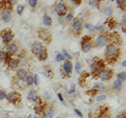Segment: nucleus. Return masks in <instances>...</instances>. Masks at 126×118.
I'll use <instances>...</instances> for the list:
<instances>
[{"label":"nucleus","mask_w":126,"mask_h":118,"mask_svg":"<svg viewBox=\"0 0 126 118\" xmlns=\"http://www.w3.org/2000/svg\"><path fill=\"white\" fill-rule=\"evenodd\" d=\"M105 24L108 26L109 29H115L116 26H117V22H116V20H115V19H113L112 17H109V18L107 19V21L105 22Z\"/></svg>","instance_id":"19"},{"label":"nucleus","mask_w":126,"mask_h":118,"mask_svg":"<svg viewBox=\"0 0 126 118\" xmlns=\"http://www.w3.org/2000/svg\"><path fill=\"white\" fill-rule=\"evenodd\" d=\"M109 43V36L107 34H100L99 36L96 38L94 40V46L97 47H103L105 45H107Z\"/></svg>","instance_id":"4"},{"label":"nucleus","mask_w":126,"mask_h":118,"mask_svg":"<svg viewBox=\"0 0 126 118\" xmlns=\"http://www.w3.org/2000/svg\"><path fill=\"white\" fill-rule=\"evenodd\" d=\"M59 1H62V0H59Z\"/></svg>","instance_id":"52"},{"label":"nucleus","mask_w":126,"mask_h":118,"mask_svg":"<svg viewBox=\"0 0 126 118\" xmlns=\"http://www.w3.org/2000/svg\"><path fill=\"white\" fill-rule=\"evenodd\" d=\"M34 85H35V86H38V85H39V77H38V74H35V75H34Z\"/></svg>","instance_id":"40"},{"label":"nucleus","mask_w":126,"mask_h":118,"mask_svg":"<svg viewBox=\"0 0 126 118\" xmlns=\"http://www.w3.org/2000/svg\"><path fill=\"white\" fill-rule=\"evenodd\" d=\"M44 73H45V75L48 77V78H52V77H53V71H52L50 69H46Z\"/></svg>","instance_id":"35"},{"label":"nucleus","mask_w":126,"mask_h":118,"mask_svg":"<svg viewBox=\"0 0 126 118\" xmlns=\"http://www.w3.org/2000/svg\"><path fill=\"white\" fill-rule=\"evenodd\" d=\"M105 68V61L102 60V59H94V61L92 63V65H90V72L94 75H96V74L100 71L101 69Z\"/></svg>","instance_id":"2"},{"label":"nucleus","mask_w":126,"mask_h":118,"mask_svg":"<svg viewBox=\"0 0 126 118\" xmlns=\"http://www.w3.org/2000/svg\"><path fill=\"white\" fill-rule=\"evenodd\" d=\"M43 24H44V26H46V27H49V26H52V24H53V19H52V17L50 16H48V15H44L43 16Z\"/></svg>","instance_id":"20"},{"label":"nucleus","mask_w":126,"mask_h":118,"mask_svg":"<svg viewBox=\"0 0 126 118\" xmlns=\"http://www.w3.org/2000/svg\"><path fill=\"white\" fill-rule=\"evenodd\" d=\"M113 89H115L116 91H121L122 90V83L118 80V78L113 82Z\"/></svg>","instance_id":"25"},{"label":"nucleus","mask_w":126,"mask_h":118,"mask_svg":"<svg viewBox=\"0 0 126 118\" xmlns=\"http://www.w3.org/2000/svg\"><path fill=\"white\" fill-rule=\"evenodd\" d=\"M121 26H122V30H123V33H125V26H126V19H125V16H123V18H122Z\"/></svg>","instance_id":"33"},{"label":"nucleus","mask_w":126,"mask_h":118,"mask_svg":"<svg viewBox=\"0 0 126 118\" xmlns=\"http://www.w3.org/2000/svg\"><path fill=\"white\" fill-rule=\"evenodd\" d=\"M103 13H104V15L105 16H107V17H111V15H112V13H113V10L111 9V7H105L104 9V11H103Z\"/></svg>","instance_id":"26"},{"label":"nucleus","mask_w":126,"mask_h":118,"mask_svg":"<svg viewBox=\"0 0 126 118\" xmlns=\"http://www.w3.org/2000/svg\"><path fill=\"white\" fill-rule=\"evenodd\" d=\"M6 64H7V67H9L10 69H16V68H18L19 64H20V62H19V59L10 58L9 61L6 62Z\"/></svg>","instance_id":"14"},{"label":"nucleus","mask_w":126,"mask_h":118,"mask_svg":"<svg viewBox=\"0 0 126 118\" xmlns=\"http://www.w3.org/2000/svg\"><path fill=\"white\" fill-rule=\"evenodd\" d=\"M24 82H25L26 86H32V85H34V75H33L32 73H27L26 76H25V78H24Z\"/></svg>","instance_id":"22"},{"label":"nucleus","mask_w":126,"mask_h":118,"mask_svg":"<svg viewBox=\"0 0 126 118\" xmlns=\"http://www.w3.org/2000/svg\"><path fill=\"white\" fill-rule=\"evenodd\" d=\"M27 3H29V5L31 7H33V9H34V7H36L38 1H37V0H27Z\"/></svg>","instance_id":"32"},{"label":"nucleus","mask_w":126,"mask_h":118,"mask_svg":"<svg viewBox=\"0 0 126 118\" xmlns=\"http://www.w3.org/2000/svg\"><path fill=\"white\" fill-rule=\"evenodd\" d=\"M116 118H126V115H125V112H123V113H121V114H119Z\"/></svg>","instance_id":"45"},{"label":"nucleus","mask_w":126,"mask_h":118,"mask_svg":"<svg viewBox=\"0 0 126 118\" xmlns=\"http://www.w3.org/2000/svg\"><path fill=\"white\" fill-rule=\"evenodd\" d=\"M75 5H80L81 3H82V0H70Z\"/></svg>","instance_id":"42"},{"label":"nucleus","mask_w":126,"mask_h":118,"mask_svg":"<svg viewBox=\"0 0 126 118\" xmlns=\"http://www.w3.org/2000/svg\"><path fill=\"white\" fill-rule=\"evenodd\" d=\"M62 56H63V58H64V60H66V61H72L73 60L72 56L68 54V52L66 51V50H64V49L62 50Z\"/></svg>","instance_id":"27"},{"label":"nucleus","mask_w":126,"mask_h":118,"mask_svg":"<svg viewBox=\"0 0 126 118\" xmlns=\"http://www.w3.org/2000/svg\"><path fill=\"white\" fill-rule=\"evenodd\" d=\"M74 111H75V113H76V114H77V115H78L79 117H80V118H82V117H83V114H82V113H81L80 111H79V110H78V109H75V110H74Z\"/></svg>","instance_id":"43"},{"label":"nucleus","mask_w":126,"mask_h":118,"mask_svg":"<svg viewBox=\"0 0 126 118\" xmlns=\"http://www.w3.org/2000/svg\"><path fill=\"white\" fill-rule=\"evenodd\" d=\"M12 18H13V16H12L10 11H3L2 12V14H1V20L4 22V23L11 22L12 21Z\"/></svg>","instance_id":"16"},{"label":"nucleus","mask_w":126,"mask_h":118,"mask_svg":"<svg viewBox=\"0 0 126 118\" xmlns=\"http://www.w3.org/2000/svg\"><path fill=\"white\" fill-rule=\"evenodd\" d=\"M73 68H74V66H73V64H72V62H70V61H65L64 63H63V66L61 67V69L63 70V72H64L67 76L72 75Z\"/></svg>","instance_id":"10"},{"label":"nucleus","mask_w":126,"mask_h":118,"mask_svg":"<svg viewBox=\"0 0 126 118\" xmlns=\"http://www.w3.org/2000/svg\"><path fill=\"white\" fill-rule=\"evenodd\" d=\"M43 49V46H42V43L40 42H34L33 45H32V51H33V53L35 54V56H38L39 53L41 52V50Z\"/></svg>","instance_id":"13"},{"label":"nucleus","mask_w":126,"mask_h":118,"mask_svg":"<svg viewBox=\"0 0 126 118\" xmlns=\"http://www.w3.org/2000/svg\"><path fill=\"white\" fill-rule=\"evenodd\" d=\"M0 36H1L2 42L4 43V44H9V43H11L12 41H13L15 35H14V33L11 29H5V30H2L1 31Z\"/></svg>","instance_id":"7"},{"label":"nucleus","mask_w":126,"mask_h":118,"mask_svg":"<svg viewBox=\"0 0 126 118\" xmlns=\"http://www.w3.org/2000/svg\"><path fill=\"white\" fill-rule=\"evenodd\" d=\"M18 51V46L16 43H9V44H6L5 46V52L7 54H10V56H13V54L17 53Z\"/></svg>","instance_id":"12"},{"label":"nucleus","mask_w":126,"mask_h":118,"mask_svg":"<svg viewBox=\"0 0 126 118\" xmlns=\"http://www.w3.org/2000/svg\"><path fill=\"white\" fill-rule=\"evenodd\" d=\"M86 29H88V30H94V27H93V25L92 24H89V23H86V24H84L83 25Z\"/></svg>","instance_id":"41"},{"label":"nucleus","mask_w":126,"mask_h":118,"mask_svg":"<svg viewBox=\"0 0 126 118\" xmlns=\"http://www.w3.org/2000/svg\"><path fill=\"white\" fill-rule=\"evenodd\" d=\"M17 80H18V78H17ZM17 85H18V88H20V89H24L26 87V84H25L24 80H18Z\"/></svg>","instance_id":"29"},{"label":"nucleus","mask_w":126,"mask_h":118,"mask_svg":"<svg viewBox=\"0 0 126 118\" xmlns=\"http://www.w3.org/2000/svg\"><path fill=\"white\" fill-rule=\"evenodd\" d=\"M45 108H46V105L45 103H39V104H36L35 106V112H36L38 115H40V114H44L45 113Z\"/></svg>","instance_id":"15"},{"label":"nucleus","mask_w":126,"mask_h":118,"mask_svg":"<svg viewBox=\"0 0 126 118\" xmlns=\"http://www.w3.org/2000/svg\"><path fill=\"white\" fill-rule=\"evenodd\" d=\"M120 56V48L119 46L110 43L106 45V51H105V60L107 63H115L117 59Z\"/></svg>","instance_id":"1"},{"label":"nucleus","mask_w":126,"mask_h":118,"mask_svg":"<svg viewBox=\"0 0 126 118\" xmlns=\"http://www.w3.org/2000/svg\"><path fill=\"white\" fill-rule=\"evenodd\" d=\"M41 118H48V117H47V116L45 115V114H42V116H41Z\"/></svg>","instance_id":"49"},{"label":"nucleus","mask_w":126,"mask_h":118,"mask_svg":"<svg viewBox=\"0 0 126 118\" xmlns=\"http://www.w3.org/2000/svg\"><path fill=\"white\" fill-rule=\"evenodd\" d=\"M111 1H113V0H111Z\"/></svg>","instance_id":"53"},{"label":"nucleus","mask_w":126,"mask_h":118,"mask_svg":"<svg viewBox=\"0 0 126 118\" xmlns=\"http://www.w3.org/2000/svg\"><path fill=\"white\" fill-rule=\"evenodd\" d=\"M45 115L48 117V118H53L54 115H55V107L53 105H48V106H46V108H45Z\"/></svg>","instance_id":"17"},{"label":"nucleus","mask_w":126,"mask_h":118,"mask_svg":"<svg viewBox=\"0 0 126 118\" xmlns=\"http://www.w3.org/2000/svg\"><path fill=\"white\" fill-rule=\"evenodd\" d=\"M96 75L99 77L100 80H102V81H109L110 78L112 77L113 72H112V70H111V69L103 68V69H101L100 71L96 74Z\"/></svg>","instance_id":"5"},{"label":"nucleus","mask_w":126,"mask_h":118,"mask_svg":"<svg viewBox=\"0 0 126 118\" xmlns=\"http://www.w3.org/2000/svg\"><path fill=\"white\" fill-rule=\"evenodd\" d=\"M27 118H33V117H32V116L30 115V116H27Z\"/></svg>","instance_id":"50"},{"label":"nucleus","mask_w":126,"mask_h":118,"mask_svg":"<svg viewBox=\"0 0 126 118\" xmlns=\"http://www.w3.org/2000/svg\"><path fill=\"white\" fill-rule=\"evenodd\" d=\"M55 11H56V13H57L58 16H60V17H63V16H65L66 14H67L68 7H67V5H66L65 3L59 2L58 4L56 5V7H55Z\"/></svg>","instance_id":"9"},{"label":"nucleus","mask_w":126,"mask_h":118,"mask_svg":"<svg viewBox=\"0 0 126 118\" xmlns=\"http://www.w3.org/2000/svg\"><path fill=\"white\" fill-rule=\"evenodd\" d=\"M27 98H29L31 101H34L35 104H39V103H41L42 101L40 96L38 95L36 90H31V91L29 92V94H27Z\"/></svg>","instance_id":"11"},{"label":"nucleus","mask_w":126,"mask_h":118,"mask_svg":"<svg viewBox=\"0 0 126 118\" xmlns=\"http://www.w3.org/2000/svg\"><path fill=\"white\" fill-rule=\"evenodd\" d=\"M87 3L92 6V7H99L100 6V3H101V0H87Z\"/></svg>","instance_id":"24"},{"label":"nucleus","mask_w":126,"mask_h":118,"mask_svg":"<svg viewBox=\"0 0 126 118\" xmlns=\"http://www.w3.org/2000/svg\"><path fill=\"white\" fill-rule=\"evenodd\" d=\"M57 95H58V98H59V100H60L61 103H63V101H64V100H63V97H62V95H61V93H58Z\"/></svg>","instance_id":"46"},{"label":"nucleus","mask_w":126,"mask_h":118,"mask_svg":"<svg viewBox=\"0 0 126 118\" xmlns=\"http://www.w3.org/2000/svg\"><path fill=\"white\" fill-rule=\"evenodd\" d=\"M4 98H6V92L3 90H0V100H3Z\"/></svg>","instance_id":"36"},{"label":"nucleus","mask_w":126,"mask_h":118,"mask_svg":"<svg viewBox=\"0 0 126 118\" xmlns=\"http://www.w3.org/2000/svg\"><path fill=\"white\" fill-rule=\"evenodd\" d=\"M63 60H64V58H63L62 53H57V56H56V61H57V62H62Z\"/></svg>","instance_id":"38"},{"label":"nucleus","mask_w":126,"mask_h":118,"mask_svg":"<svg viewBox=\"0 0 126 118\" xmlns=\"http://www.w3.org/2000/svg\"><path fill=\"white\" fill-rule=\"evenodd\" d=\"M106 98H107V96H106L105 94H102V95H98V96L96 97V101H98V103H99V101H104Z\"/></svg>","instance_id":"31"},{"label":"nucleus","mask_w":126,"mask_h":118,"mask_svg":"<svg viewBox=\"0 0 126 118\" xmlns=\"http://www.w3.org/2000/svg\"><path fill=\"white\" fill-rule=\"evenodd\" d=\"M122 66H123V67L126 66V61H123V62H122Z\"/></svg>","instance_id":"48"},{"label":"nucleus","mask_w":126,"mask_h":118,"mask_svg":"<svg viewBox=\"0 0 126 118\" xmlns=\"http://www.w3.org/2000/svg\"><path fill=\"white\" fill-rule=\"evenodd\" d=\"M44 97L46 98L47 100H49V99H50V96H49V94L47 93V92H45V93H44Z\"/></svg>","instance_id":"47"},{"label":"nucleus","mask_w":126,"mask_h":118,"mask_svg":"<svg viewBox=\"0 0 126 118\" xmlns=\"http://www.w3.org/2000/svg\"><path fill=\"white\" fill-rule=\"evenodd\" d=\"M74 19V14L69 13L67 16H66V22H72V20Z\"/></svg>","instance_id":"37"},{"label":"nucleus","mask_w":126,"mask_h":118,"mask_svg":"<svg viewBox=\"0 0 126 118\" xmlns=\"http://www.w3.org/2000/svg\"><path fill=\"white\" fill-rule=\"evenodd\" d=\"M35 118H41V117H35Z\"/></svg>","instance_id":"51"},{"label":"nucleus","mask_w":126,"mask_h":118,"mask_svg":"<svg viewBox=\"0 0 126 118\" xmlns=\"http://www.w3.org/2000/svg\"><path fill=\"white\" fill-rule=\"evenodd\" d=\"M94 43L92 40V36H84L81 39V49L83 52H88L93 48Z\"/></svg>","instance_id":"3"},{"label":"nucleus","mask_w":126,"mask_h":118,"mask_svg":"<svg viewBox=\"0 0 126 118\" xmlns=\"http://www.w3.org/2000/svg\"><path fill=\"white\" fill-rule=\"evenodd\" d=\"M21 98H22L21 94L18 93V92H16V91H12V92L6 94V99H7V101L11 103V104H14V105H17V104L20 103Z\"/></svg>","instance_id":"6"},{"label":"nucleus","mask_w":126,"mask_h":118,"mask_svg":"<svg viewBox=\"0 0 126 118\" xmlns=\"http://www.w3.org/2000/svg\"><path fill=\"white\" fill-rule=\"evenodd\" d=\"M10 58H11L10 54H7V53L4 51V50H1V49H0V61L6 63L7 61H9Z\"/></svg>","instance_id":"23"},{"label":"nucleus","mask_w":126,"mask_h":118,"mask_svg":"<svg viewBox=\"0 0 126 118\" xmlns=\"http://www.w3.org/2000/svg\"><path fill=\"white\" fill-rule=\"evenodd\" d=\"M125 76H126V73H125V71H122V72H120V73L117 75L118 80H119L121 83H124V82H125V78H126Z\"/></svg>","instance_id":"28"},{"label":"nucleus","mask_w":126,"mask_h":118,"mask_svg":"<svg viewBox=\"0 0 126 118\" xmlns=\"http://www.w3.org/2000/svg\"><path fill=\"white\" fill-rule=\"evenodd\" d=\"M116 2H117V4L119 5V6H123V9H124V6H125V0H116Z\"/></svg>","instance_id":"39"},{"label":"nucleus","mask_w":126,"mask_h":118,"mask_svg":"<svg viewBox=\"0 0 126 118\" xmlns=\"http://www.w3.org/2000/svg\"><path fill=\"white\" fill-rule=\"evenodd\" d=\"M47 57H48V53H47V49L46 48H43L41 50V52L38 54V59H39V61H46L47 60Z\"/></svg>","instance_id":"21"},{"label":"nucleus","mask_w":126,"mask_h":118,"mask_svg":"<svg viewBox=\"0 0 126 118\" xmlns=\"http://www.w3.org/2000/svg\"><path fill=\"white\" fill-rule=\"evenodd\" d=\"M75 90H76L75 85H72V86H70V89H69V93H75Z\"/></svg>","instance_id":"44"},{"label":"nucleus","mask_w":126,"mask_h":118,"mask_svg":"<svg viewBox=\"0 0 126 118\" xmlns=\"http://www.w3.org/2000/svg\"><path fill=\"white\" fill-rule=\"evenodd\" d=\"M83 21L81 20V19H76V20H74L73 23H72V29L75 34L77 35H80L81 31H82V28H83Z\"/></svg>","instance_id":"8"},{"label":"nucleus","mask_w":126,"mask_h":118,"mask_svg":"<svg viewBox=\"0 0 126 118\" xmlns=\"http://www.w3.org/2000/svg\"><path fill=\"white\" fill-rule=\"evenodd\" d=\"M75 68H76V72H77L78 74L81 73V71H82V65H81L79 62L76 63V65H75Z\"/></svg>","instance_id":"30"},{"label":"nucleus","mask_w":126,"mask_h":118,"mask_svg":"<svg viewBox=\"0 0 126 118\" xmlns=\"http://www.w3.org/2000/svg\"><path fill=\"white\" fill-rule=\"evenodd\" d=\"M23 11H24V5H18L17 6V14L18 15H22Z\"/></svg>","instance_id":"34"},{"label":"nucleus","mask_w":126,"mask_h":118,"mask_svg":"<svg viewBox=\"0 0 126 118\" xmlns=\"http://www.w3.org/2000/svg\"><path fill=\"white\" fill-rule=\"evenodd\" d=\"M26 74H27V71L24 68H19L17 70V72H16V76H17L18 80H24Z\"/></svg>","instance_id":"18"}]
</instances>
